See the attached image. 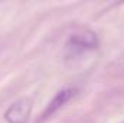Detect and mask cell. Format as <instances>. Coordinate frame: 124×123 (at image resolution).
Returning <instances> with one entry per match:
<instances>
[{
    "mask_svg": "<svg viewBox=\"0 0 124 123\" xmlns=\"http://www.w3.org/2000/svg\"><path fill=\"white\" fill-rule=\"evenodd\" d=\"M32 112V101L23 97L16 100L4 113V119L7 123H26Z\"/></svg>",
    "mask_w": 124,
    "mask_h": 123,
    "instance_id": "1",
    "label": "cell"
},
{
    "mask_svg": "<svg viewBox=\"0 0 124 123\" xmlns=\"http://www.w3.org/2000/svg\"><path fill=\"white\" fill-rule=\"evenodd\" d=\"M77 93H78L77 88H71V87L69 88H62V90H59V91L54 96V98L49 101V104L46 106V109L40 113V117L38 119V122H43V120L52 117L65 103H68L72 97L77 96Z\"/></svg>",
    "mask_w": 124,
    "mask_h": 123,
    "instance_id": "2",
    "label": "cell"
},
{
    "mask_svg": "<svg viewBox=\"0 0 124 123\" xmlns=\"http://www.w3.org/2000/svg\"><path fill=\"white\" fill-rule=\"evenodd\" d=\"M68 45L75 49H95L98 46V38L93 31H84L69 38Z\"/></svg>",
    "mask_w": 124,
    "mask_h": 123,
    "instance_id": "3",
    "label": "cell"
}]
</instances>
